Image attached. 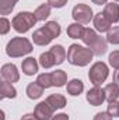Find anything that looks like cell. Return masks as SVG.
Returning <instances> with one entry per match:
<instances>
[{
  "label": "cell",
  "mask_w": 119,
  "mask_h": 120,
  "mask_svg": "<svg viewBox=\"0 0 119 120\" xmlns=\"http://www.w3.org/2000/svg\"><path fill=\"white\" fill-rule=\"evenodd\" d=\"M92 50L87 49V48H83L80 45H71L69 48V52H67V59L71 64L74 66H87L90 63V60L92 59Z\"/></svg>",
  "instance_id": "obj_1"
},
{
  "label": "cell",
  "mask_w": 119,
  "mask_h": 120,
  "mask_svg": "<svg viewBox=\"0 0 119 120\" xmlns=\"http://www.w3.org/2000/svg\"><path fill=\"white\" fill-rule=\"evenodd\" d=\"M6 52L10 57H21L24 55H28L32 52V45L27 38H13L7 46H6Z\"/></svg>",
  "instance_id": "obj_2"
},
{
  "label": "cell",
  "mask_w": 119,
  "mask_h": 120,
  "mask_svg": "<svg viewBox=\"0 0 119 120\" xmlns=\"http://www.w3.org/2000/svg\"><path fill=\"white\" fill-rule=\"evenodd\" d=\"M35 22H36V18L32 13H28V11L18 13L13 18V28L20 34H24V32H27L30 30L31 27H34Z\"/></svg>",
  "instance_id": "obj_3"
},
{
  "label": "cell",
  "mask_w": 119,
  "mask_h": 120,
  "mask_svg": "<svg viewBox=\"0 0 119 120\" xmlns=\"http://www.w3.org/2000/svg\"><path fill=\"white\" fill-rule=\"evenodd\" d=\"M107 77H108V67H107V64L102 63V61H97V63L91 67V70H90V73H88L90 81H91L95 87H98L99 84H102V82L107 80Z\"/></svg>",
  "instance_id": "obj_4"
},
{
  "label": "cell",
  "mask_w": 119,
  "mask_h": 120,
  "mask_svg": "<svg viewBox=\"0 0 119 120\" xmlns=\"http://www.w3.org/2000/svg\"><path fill=\"white\" fill-rule=\"evenodd\" d=\"M73 18L79 22V24H87L90 22V20L92 18V10L90 8L87 4H77L73 11Z\"/></svg>",
  "instance_id": "obj_5"
},
{
  "label": "cell",
  "mask_w": 119,
  "mask_h": 120,
  "mask_svg": "<svg viewBox=\"0 0 119 120\" xmlns=\"http://www.w3.org/2000/svg\"><path fill=\"white\" fill-rule=\"evenodd\" d=\"M53 112H55V110H53V109L49 106V103L45 101V102H41V103L36 105L34 115L36 116L38 120H51L52 116H53Z\"/></svg>",
  "instance_id": "obj_6"
},
{
  "label": "cell",
  "mask_w": 119,
  "mask_h": 120,
  "mask_svg": "<svg viewBox=\"0 0 119 120\" xmlns=\"http://www.w3.org/2000/svg\"><path fill=\"white\" fill-rule=\"evenodd\" d=\"M1 77H3V80L4 81H8V82H17L18 80H20V74H18V71H17V67L14 66V64H11V63H8V64H4L3 67H1Z\"/></svg>",
  "instance_id": "obj_7"
},
{
  "label": "cell",
  "mask_w": 119,
  "mask_h": 120,
  "mask_svg": "<svg viewBox=\"0 0 119 120\" xmlns=\"http://www.w3.org/2000/svg\"><path fill=\"white\" fill-rule=\"evenodd\" d=\"M32 39H34V43H36L39 46H45V45L51 43V41L53 39V36L49 34V31L46 30L45 27H42V28H39V30H36L34 32Z\"/></svg>",
  "instance_id": "obj_8"
},
{
  "label": "cell",
  "mask_w": 119,
  "mask_h": 120,
  "mask_svg": "<svg viewBox=\"0 0 119 120\" xmlns=\"http://www.w3.org/2000/svg\"><path fill=\"white\" fill-rule=\"evenodd\" d=\"M105 99H107V98H105L104 90H101V88H98V87H94V88L90 90L88 94H87V101H88L92 106H99Z\"/></svg>",
  "instance_id": "obj_9"
},
{
  "label": "cell",
  "mask_w": 119,
  "mask_h": 120,
  "mask_svg": "<svg viewBox=\"0 0 119 120\" xmlns=\"http://www.w3.org/2000/svg\"><path fill=\"white\" fill-rule=\"evenodd\" d=\"M94 25H95L97 31H99V32H108L111 30V22L108 21V18L105 17L104 13H98L94 17Z\"/></svg>",
  "instance_id": "obj_10"
},
{
  "label": "cell",
  "mask_w": 119,
  "mask_h": 120,
  "mask_svg": "<svg viewBox=\"0 0 119 120\" xmlns=\"http://www.w3.org/2000/svg\"><path fill=\"white\" fill-rule=\"evenodd\" d=\"M105 14V17L108 18V21L112 24V22H118L119 21V6L118 4H107L105 6V10L102 11Z\"/></svg>",
  "instance_id": "obj_11"
},
{
  "label": "cell",
  "mask_w": 119,
  "mask_h": 120,
  "mask_svg": "<svg viewBox=\"0 0 119 120\" xmlns=\"http://www.w3.org/2000/svg\"><path fill=\"white\" fill-rule=\"evenodd\" d=\"M21 68H23V73L25 75H34L38 71V63H36V60L34 57H27L23 61Z\"/></svg>",
  "instance_id": "obj_12"
},
{
  "label": "cell",
  "mask_w": 119,
  "mask_h": 120,
  "mask_svg": "<svg viewBox=\"0 0 119 120\" xmlns=\"http://www.w3.org/2000/svg\"><path fill=\"white\" fill-rule=\"evenodd\" d=\"M46 102L49 103V106H51L53 110L62 109V108L66 106V99H64V96L60 95V94H53V95L48 96V98H46Z\"/></svg>",
  "instance_id": "obj_13"
},
{
  "label": "cell",
  "mask_w": 119,
  "mask_h": 120,
  "mask_svg": "<svg viewBox=\"0 0 119 120\" xmlns=\"http://www.w3.org/2000/svg\"><path fill=\"white\" fill-rule=\"evenodd\" d=\"M16 95H17V91L11 85V82L3 81L0 84V98L1 99H4V98H16Z\"/></svg>",
  "instance_id": "obj_14"
},
{
  "label": "cell",
  "mask_w": 119,
  "mask_h": 120,
  "mask_svg": "<svg viewBox=\"0 0 119 120\" xmlns=\"http://www.w3.org/2000/svg\"><path fill=\"white\" fill-rule=\"evenodd\" d=\"M104 92H105V98L109 103L115 102L119 96V85L118 84H108L104 88Z\"/></svg>",
  "instance_id": "obj_15"
},
{
  "label": "cell",
  "mask_w": 119,
  "mask_h": 120,
  "mask_svg": "<svg viewBox=\"0 0 119 120\" xmlns=\"http://www.w3.org/2000/svg\"><path fill=\"white\" fill-rule=\"evenodd\" d=\"M84 32H86V28H84L81 24H79V22L71 24V25H69V28H67V35H69L70 38H73V39L83 38Z\"/></svg>",
  "instance_id": "obj_16"
},
{
  "label": "cell",
  "mask_w": 119,
  "mask_h": 120,
  "mask_svg": "<svg viewBox=\"0 0 119 120\" xmlns=\"http://www.w3.org/2000/svg\"><path fill=\"white\" fill-rule=\"evenodd\" d=\"M44 90H45V88L41 87V85L35 81V82H31L30 85L27 87V95H28L30 99H38V98L42 95Z\"/></svg>",
  "instance_id": "obj_17"
},
{
  "label": "cell",
  "mask_w": 119,
  "mask_h": 120,
  "mask_svg": "<svg viewBox=\"0 0 119 120\" xmlns=\"http://www.w3.org/2000/svg\"><path fill=\"white\" fill-rule=\"evenodd\" d=\"M34 15H35L36 21H45V20L51 15V6H49L48 3H46V4H41V6L35 10Z\"/></svg>",
  "instance_id": "obj_18"
},
{
  "label": "cell",
  "mask_w": 119,
  "mask_h": 120,
  "mask_svg": "<svg viewBox=\"0 0 119 120\" xmlns=\"http://www.w3.org/2000/svg\"><path fill=\"white\" fill-rule=\"evenodd\" d=\"M84 90V85H83V82L80 81V80H71L69 84H67V92L70 94V95H73V96H77V95H80L81 92Z\"/></svg>",
  "instance_id": "obj_19"
},
{
  "label": "cell",
  "mask_w": 119,
  "mask_h": 120,
  "mask_svg": "<svg viewBox=\"0 0 119 120\" xmlns=\"http://www.w3.org/2000/svg\"><path fill=\"white\" fill-rule=\"evenodd\" d=\"M51 74H52V84H53V87H63L64 85V82L67 80V75H66L64 71L56 70V71H53Z\"/></svg>",
  "instance_id": "obj_20"
},
{
  "label": "cell",
  "mask_w": 119,
  "mask_h": 120,
  "mask_svg": "<svg viewBox=\"0 0 119 120\" xmlns=\"http://www.w3.org/2000/svg\"><path fill=\"white\" fill-rule=\"evenodd\" d=\"M39 63H41V66H42L44 68H49V67H52V66L56 64L55 57H53V55H52L51 50H49V52H45V53L41 55V57H39Z\"/></svg>",
  "instance_id": "obj_21"
},
{
  "label": "cell",
  "mask_w": 119,
  "mask_h": 120,
  "mask_svg": "<svg viewBox=\"0 0 119 120\" xmlns=\"http://www.w3.org/2000/svg\"><path fill=\"white\" fill-rule=\"evenodd\" d=\"M51 52H52V55H53V57H55V61H56V64H62L64 59H66V50L63 49V46H60V45H56V46H53L52 49H51Z\"/></svg>",
  "instance_id": "obj_22"
},
{
  "label": "cell",
  "mask_w": 119,
  "mask_h": 120,
  "mask_svg": "<svg viewBox=\"0 0 119 120\" xmlns=\"http://www.w3.org/2000/svg\"><path fill=\"white\" fill-rule=\"evenodd\" d=\"M91 50H92V53L94 55H97V56H101V55H104L105 52H107V42L102 39V38H98V41L90 48Z\"/></svg>",
  "instance_id": "obj_23"
},
{
  "label": "cell",
  "mask_w": 119,
  "mask_h": 120,
  "mask_svg": "<svg viewBox=\"0 0 119 120\" xmlns=\"http://www.w3.org/2000/svg\"><path fill=\"white\" fill-rule=\"evenodd\" d=\"M98 38H99V36H98V35H97L94 31L90 30V28H87L81 39H83V42H84V43H86L88 48H91V46H92V45H94V43L98 41Z\"/></svg>",
  "instance_id": "obj_24"
},
{
  "label": "cell",
  "mask_w": 119,
  "mask_h": 120,
  "mask_svg": "<svg viewBox=\"0 0 119 120\" xmlns=\"http://www.w3.org/2000/svg\"><path fill=\"white\" fill-rule=\"evenodd\" d=\"M17 1L18 0H0V13H1V15H7L8 13H11V10L14 8Z\"/></svg>",
  "instance_id": "obj_25"
},
{
  "label": "cell",
  "mask_w": 119,
  "mask_h": 120,
  "mask_svg": "<svg viewBox=\"0 0 119 120\" xmlns=\"http://www.w3.org/2000/svg\"><path fill=\"white\" fill-rule=\"evenodd\" d=\"M36 82H38L41 87H44V88L52 87V85H53V84H52V74H51V73H44V74L38 75Z\"/></svg>",
  "instance_id": "obj_26"
},
{
  "label": "cell",
  "mask_w": 119,
  "mask_h": 120,
  "mask_svg": "<svg viewBox=\"0 0 119 120\" xmlns=\"http://www.w3.org/2000/svg\"><path fill=\"white\" fill-rule=\"evenodd\" d=\"M107 41L109 43L119 45V27H112L107 32Z\"/></svg>",
  "instance_id": "obj_27"
},
{
  "label": "cell",
  "mask_w": 119,
  "mask_h": 120,
  "mask_svg": "<svg viewBox=\"0 0 119 120\" xmlns=\"http://www.w3.org/2000/svg\"><path fill=\"white\" fill-rule=\"evenodd\" d=\"M45 28L49 31V34H51L53 38H56V36L60 35V25L56 21H49V22H46V24H45Z\"/></svg>",
  "instance_id": "obj_28"
},
{
  "label": "cell",
  "mask_w": 119,
  "mask_h": 120,
  "mask_svg": "<svg viewBox=\"0 0 119 120\" xmlns=\"http://www.w3.org/2000/svg\"><path fill=\"white\" fill-rule=\"evenodd\" d=\"M109 64L114 68H119V50H115L109 55Z\"/></svg>",
  "instance_id": "obj_29"
},
{
  "label": "cell",
  "mask_w": 119,
  "mask_h": 120,
  "mask_svg": "<svg viewBox=\"0 0 119 120\" xmlns=\"http://www.w3.org/2000/svg\"><path fill=\"white\" fill-rule=\"evenodd\" d=\"M108 113L111 116H118L119 117V102H111L108 106Z\"/></svg>",
  "instance_id": "obj_30"
},
{
  "label": "cell",
  "mask_w": 119,
  "mask_h": 120,
  "mask_svg": "<svg viewBox=\"0 0 119 120\" xmlns=\"http://www.w3.org/2000/svg\"><path fill=\"white\" fill-rule=\"evenodd\" d=\"M8 30H10V21L7 20V18H1L0 20V32L4 35V34H7L8 32Z\"/></svg>",
  "instance_id": "obj_31"
},
{
  "label": "cell",
  "mask_w": 119,
  "mask_h": 120,
  "mask_svg": "<svg viewBox=\"0 0 119 120\" xmlns=\"http://www.w3.org/2000/svg\"><path fill=\"white\" fill-rule=\"evenodd\" d=\"M66 3H67V0H48V4L51 7H56V8L63 7Z\"/></svg>",
  "instance_id": "obj_32"
},
{
  "label": "cell",
  "mask_w": 119,
  "mask_h": 120,
  "mask_svg": "<svg viewBox=\"0 0 119 120\" xmlns=\"http://www.w3.org/2000/svg\"><path fill=\"white\" fill-rule=\"evenodd\" d=\"M94 120H112V116L108 113V112H101V113H97Z\"/></svg>",
  "instance_id": "obj_33"
},
{
  "label": "cell",
  "mask_w": 119,
  "mask_h": 120,
  "mask_svg": "<svg viewBox=\"0 0 119 120\" xmlns=\"http://www.w3.org/2000/svg\"><path fill=\"white\" fill-rule=\"evenodd\" d=\"M51 120H69V116L66 113H60V115H56V116H52Z\"/></svg>",
  "instance_id": "obj_34"
},
{
  "label": "cell",
  "mask_w": 119,
  "mask_h": 120,
  "mask_svg": "<svg viewBox=\"0 0 119 120\" xmlns=\"http://www.w3.org/2000/svg\"><path fill=\"white\" fill-rule=\"evenodd\" d=\"M21 120H38V119H36V116H35V115H32V113H28V115L23 116V119H21Z\"/></svg>",
  "instance_id": "obj_35"
},
{
  "label": "cell",
  "mask_w": 119,
  "mask_h": 120,
  "mask_svg": "<svg viewBox=\"0 0 119 120\" xmlns=\"http://www.w3.org/2000/svg\"><path fill=\"white\" fill-rule=\"evenodd\" d=\"M114 81H115V84L119 85V68L115 71V74H114Z\"/></svg>",
  "instance_id": "obj_36"
},
{
  "label": "cell",
  "mask_w": 119,
  "mask_h": 120,
  "mask_svg": "<svg viewBox=\"0 0 119 120\" xmlns=\"http://www.w3.org/2000/svg\"><path fill=\"white\" fill-rule=\"evenodd\" d=\"M95 4H98V6H101V4H105L107 3V0H92Z\"/></svg>",
  "instance_id": "obj_37"
},
{
  "label": "cell",
  "mask_w": 119,
  "mask_h": 120,
  "mask_svg": "<svg viewBox=\"0 0 119 120\" xmlns=\"http://www.w3.org/2000/svg\"><path fill=\"white\" fill-rule=\"evenodd\" d=\"M116 1H119V0H116Z\"/></svg>",
  "instance_id": "obj_38"
}]
</instances>
